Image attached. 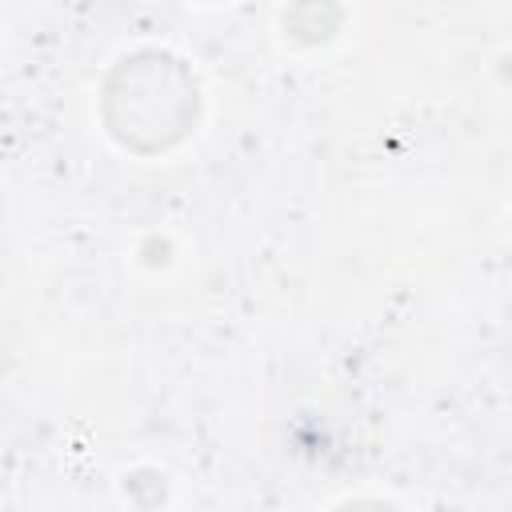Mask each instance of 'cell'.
<instances>
[{"instance_id": "6da1fadb", "label": "cell", "mask_w": 512, "mask_h": 512, "mask_svg": "<svg viewBox=\"0 0 512 512\" xmlns=\"http://www.w3.org/2000/svg\"><path fill=\"white\" fill-rule=\"evenodd\" d=\"M336 512H396V508L376 504V500H360V504H344V508H336Z\"/></svg>"}]
</instances>
